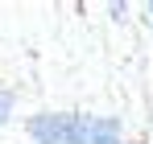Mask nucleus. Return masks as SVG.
Segmentation results:
<instances>
[{"label": "nucleus", "mask_w": 153, "mask_h": 144, "mask_svg": "<svg viewBox=\"0 0 153 144\" xmlns=\"http://www.w3.org/2000/svg\"><path fill=\"white\" fill-rule=\"evenodd\" d=\"M29 132L37 136V144H83L87 120H75V115H37L29 123Z\"/></svg>", "instance_id": "obj_1"}, {"label": "nucleus", "mask_w": 153, "mask_h": 144, "mask_svg": "<svg viewBox=\"0 0 153 144\" xmlns=\"http://www.w3.org/2000/svg\"><path fill=\"white\" fill-rule=\"evenodd\" d=\"M8 111H13V99H8V95H0V123L8 120Z\"/></svg>", "instance_id": "obj_2"}]
</instances>
